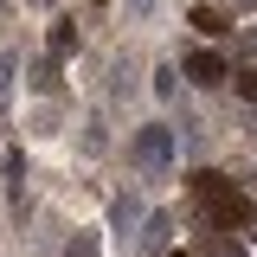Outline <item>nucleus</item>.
I'll use <instances>...</instances> for the list:
<instances>
[{
    "mask_svg": "<svg viewBox=\"0 0 257 257\" xmlns=\"http://www.w3.org/2000/svg\"><path fill=\"white\" fill-rule=\"evenodd\" d=\"M128 155H135V167H142V174H167V167H174V128H161V122L135 128Z\"/></svg>",
    "mask_w": 257,
    "mask_h": 257,
    "instance_id": "nucleus-1",
    "label": "nucleus"
},
{
    "mask_svg": "<svg viewBox=\"0 0 257 257\" xmlns=\"http://www.w3.org/2000/svg\"><path fill=\"white\" fill-rule=\"evenodd\" d=\"M206 219L219 225V231H225V225L238 231V225H251L257 212H251V199H244V193H231V187H219V193H212V199H206Z\"/></svg>",
    "mask_w": 257,
    "mask_h": 257,
    "instance_id": "nucleus-2",
    "label": "nucleus"
},
{
    "mask_svg": "<svg viewBox=\"0 0 257 257\" xmlns=\"http://www.w3.org/2000/svg\"><path fill=\"white\" fill-rule=\"evenodd\" d=\"M187 77H193V84H225L231 64H225L219 52H193V58H187Z\"/></svg>",
    "mask_w": 257,
    "mask_h": 257,
    "instance_id": "nucleus-3",
    "label": "nucleus"
},
{
    "mask_svg": "<svg viewBox=\"0 0 257 257\" xmlns=\"http://www.w3.org/2000/svg\"><path fill=\"white\" fill-rule=\"evenodd\" d=\"M199 257H244V244L225 238V231H206V238H199Z\"/></svg>",
    "mask_w": 257,
    "mask_h": 257,
    "instance_id": "nucleus-4",
    "label": "nucleus"
},
{
    "mask_svg": "<svg viewBox=\"0 0 257 257\" xmlns=\"http://www.w3.org/2000/svg\"><path fill=\"white\" fill-rule=\"evenodd\" d=\"M71 52H77V26L58 20V26H52V58H71Z\"/></svg>",
    "mask_w": 257,
    "mask_h": 257,
    "instance_id": "nucleus-5",
    "label": "nucleus"
},
{
    "mask_svg": "<svg viewBox=\"0 0 257 257\" xmlns=\"http://www.w3.org/2000/svg\"><path fill=\"white\" fill-rule=\"evenodd\" d=\"M167 231H174V219H167V212H155V219H148V231H142V251H161V244H167Z\"/></svg>",
    "mask_w": 257,
    "mask_h": 257,
    "instance_id": "nucleus-6",
    "label": "nucleus"
},
{
    "mask_svg": "<svg viewBox=\"0 0 257 257\" xmlns=\"http://www.w3.org/2000/svg\"><path fill=\"white\" fill-rule=\"evenodd\" d=\"M64 257H103V238H96V231H77V238L64 244Z\"/></svg>",
    "mask_w": 257,
    "mask_h": 257,
    "instance_id": "nucleus-7",
    "label": "nucleus"
},
{
    "mask_svg": "<svg viewBox=\"0 0 257 257\" xmlns=\"http://www.w3.org/2000/svg\"><path fill=\"white\" fill-rule=\"evenodd\" d=\"M13 71H20V58L0 52V116H7V96H13Z\"/></svg>",
    "mask_w": 257,
    "mask_h": 257,
    "instance_id": "nucleus-8",
    "label": "nucleus"
},
{
    "mask_svg": "<svg viewBox=\"0 0 257 257\" xmlns=\"http://www.w3.org/2000/svg\"><path fill=\"white\" fill-rule=\"evenodd\" d=\"M193 26H199V32H231L219 7H193Z\"/></svg>",
    "mask_w": 257,
    "mask_h": 257,
    "instance_id": "nucleus-9",
    "label": "nucleus"
},
{
    "mask_svg": "<svg viewBox=\"0 0 257 257\" xmlns=\"http://www.w3.org/2000/svg\"><path fill=\"white\" fill-rule=\"evenodd\" d=\"M26 128H32V135H58V109H32Z\"/></svg>",
    "mask_w": 257,
    "mask_h": 257,
    "instance_id": "nucleus-10",
    "label": "nucleus"
},
{
    "mask_svg": "<svg viewBox=\"0 0 257 257\" xmlns=\"http://www.w3.org/2000/svg\"><path fill=\"white\" fill-rule=\"evenodd\" d=\"M32 90H58V64H32Z\"/></svg>",
    "mask_w": 257,
    "mask_h": 257,
    "instance_id": "nucleus-11",
    "label": "nucleus"
},
{
    "mask_svg": "<svg viewBox=\"0 0 257 257\" xmlns=\"http://www.w3.org/2000/svg\"><path fill=\"white\" fill-rule=\"evenodd\" d=\"M103 142H109V135H103V122H84V155H103Z\"/></svg>",
    "mask_w": 257,
    "mask_h": 257,
    "instance_id": "nucleus-12",
    "label": "nucleus"
},
{
    "mask_svg": "<svg viewBox=\"0 0 257 257\" xmlns=\"http://www.w3.org/2000/svg\"><path fill=\"white\" fill-rule=\"evenodd\" d=\"M128 13H135V20H148V13H155V0H122Z\"/></svg>",
    "mask_w": 257,
    "mask_h": 257,
    "instance_id": "nucleus-13",
    "label": "nucleus"
},
{
    "mask_svg": "<svg viewBox=\"0 0 257 257\" xmlns=\"http://www.w3.org/2000/svg\"><path fill=\"white\" fill-rule=\"evenodd\" d=\"M238 90H244V96H257V71H238Z\"/></svg>",
    "mask_w": 257,
    "mask_h": 257,
    "instance_id": "nucleus-14",
    "label": "nucleus"
},
{
    "mask_svg": "<svg viewBox=\"0 0 257 257\" xmlns=\"http://www.w3.org/2000/svg\"><path fill=\"white\" fill-rule=\"evenodd\" d=\"M32 7H52V0H32Z\"/></svg>",
    "mask_w": 257,
    "mask_h": 257,
    "instance_id": "nucleus-15",
    "label": "nucleus"
},
{
    "mask_svg": "<svg viewBox=\"0 0 257 257\" xmlns=\"http://www.w3.org/2000/svg\"><path fill=\"white\" fill-rule=\"evenodd\" d=\"M238 7H257V0H238Z\"/></svg>",
    "mask_w": 257,
    "mask_h": 257,
    "instance_id": "nucleus-16",
    "label": "nucleus"
},
{
    "mask_svg": "<svg viewBox=\"0 0 257 257\" xmlns=\"http://www.w3.org/2000/svg\"><path fill=\"white\" fill-rule=\"evenodd\" d=\"M174 257H187V251H174Z\"/></svg>",
    "mask_w": 257,
    "mask_h": 257,
    "instance_id": "nucleus-17",
    "label": "nucleus"
}]
</instances>
